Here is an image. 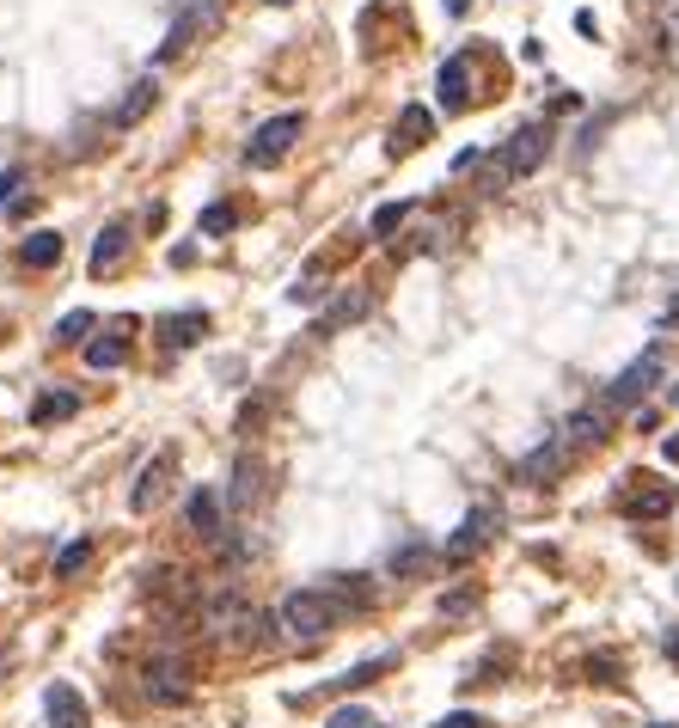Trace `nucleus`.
I'll use <instances>...</instances> for the list:
<instances>
[{
    "label": "nucleus",
    "instance_id": "obj_1",
    "mask_svg": "<svg viewBox=\"0 0 679 728\" xmlns=\"http://www.w3.org/2000/svg\"><path fill=\"white\" fill-rule=\"evenodd\" d=\"M337 619H343V606H337V594H331V588H294V594H282V631L300 636V643H319Z\"/></svg>",
    "mask_w": 679,
    "mask_h": 728
},
{
    "label": "nucleus",
    "instance_id": "obj_2",
    "mask_svg": "<svg viewBox=\"0 0 679 728\" xmlns=\"http://www.w3.org/2000/svg\"><path fill=\"white\" fill-rule=\"evenodd\" d=\"M545 154H551V129H545V123H526V129H514V135L502 141V154H496V166H490V190L514 184V178H526V171H539V166H545Z\"/></svg>",
    "mask_w": 679,
    "mask_h": 728
},
{
    "label": "nucleus",
    "instance_id": "obj_3",
    "mask_svg": "<svg viewBox=\"0 0 679 728\" xmlns=\"http://www.w3.org/2000/svg\"><path fill=\"white\" fill-rule=\"evenodd\" d=\"M202 624H209V636H221V643H270V619L251 612L239 594H215Z\"/></svg>",
    "mask_w": 679,
    "mask_h": 728
},
{
    "label": "nucleus",
    "instance_id": "obj_4",
    "mask_svg": "<svg viewBox=\"0 0 679 728\" xmlns=\"http://www.w3.org/2000/svg\"><path fill=\"white\" fill-rule=\"evenodd\" d=\"M300 129H307V117H300V110H282V117H270V123H263L258 135L246 141V166H251V171L276 166V159L288 154L294 141H300Z\"/></svg>",
    "mask_w": 679,
    "mask_h": 728
},
{
    "label": "nucleus",
    "instance_id": "obj_5",
    "mask_svg": "<svg viewBox=\"0 0 679 728\" xmlns=\"http://www.w3.org/2000/svg\"><path fill=\"white\" fill-rule=\"evenodd\" d=\"M662 368H667V361H662V343H648L643 356H636L631 368H624V373H618V380H612V386H606V410H612V404H618V410H624V404L648 398V392L662 386Z\"/></svg>",
    "mask_w": 679,
    "mask_h": 728
},
{
    "label": "nucleus",
    "instance_id": "obj_6",
    "mask_svg": "<svg viewBox=\"0 0 679 728\" xmlns=\"http://www.w3.org/2000/svg\"><path fill=\"white\" fill-rule=\"evenodd\" d=\"M215 19H221V0H190L184 13H178V25L166 32V44L154 49V62H178L202 32H215Z\"/></svg>",
    "mask_w": 679,
    "mask_h": 728
},
{
    "label": "nucleus",
    "instance_id": "obj_7",
    "mask_svg": "<svg viewBox=\"0 0 679 728\" xmlns=\"http://www.w3.org/2000/svg\"><path fill=\"white\" fill-rule=\"evenodd\" d=\"M496 521H502V514L490 509V502H478V509L465 514L460 521V533H453L448 539V551H441V563H472L484 551V545H490V533H496Z\"/></svg>",
    "mask_w": 679,
    "mask_h": 728
},
{
    "label": "nucleus",
    "instance_id": "obj_8",
    "mask_svg": "<svg viewBox=\"0 0 679 728\" xmlns=\"http://www.w3.org/2000/svg\"><path fill=\"white\" fill-rule=\"evenodd\" d=\"M171 472H178V453L159 447L154 460L141 465L135 490H129V509H135V514H154V509H159V497H166V484H171Z\"/></svg>",
    "mask_w": 679,
    "mask_h": 728
},
{
    "label": "nucleus",
    "instance_id": "obj_9",
    "mask_svg": "<svg viewBox=\"0 0 679 728\" xmlns=\"http://www.w3.org/2000/svg\"><path fill=\"white\" fill-rule=\"evenodd\" d=\"M570 460H575V447L563 441V434H551L545 447H533V453H526L514 478H521V484H551V478H563V472H570Z\"/></svg>",
    "mask_w": 679,
    "mask_h": 728
},
{
    "label": "nucleus",
    "instance_id": "obj_10",
    "mask_svg": "<svg viewBox=\"0 0 679 728\" xmlns=\"http://www.w3.org/2000/svg\"><path fill=\"white\" fill-rule=\"evenodd\" d=\"M190 692V661L184 655H154L147 661V697L154 704H178Z\"/></svg>",
    "mask_w": 679,
    "mask_h": 728
},
{
    "label": "nucleus",
    "instance_id": "obj_11",
    "mask_svg": "<svg viewBox=\"0 0 679 728\" xmlns=\"http://www.w3.org/2000/svg\"><path fill=\"white\" fill-rule=\"evenodd\" d=\"M44 723L49 728H86V697L68 680H49L44 685Z\"/></svg>",
    "mask_w": 679,
    "mask_h": 728
},
{
    "label": "nucleus",
    "instance_id": "obj_12",
    "mask_svg": "<svg viewBox=\"0 0 679 728\" xmlns=\"http://www.w3.org/2000/svg\"><path fill=\"white\" fill-rule=\"evenodd\" d=\"M434 93H441V110L472 105V56H448V62H441V80H434Z\"/></svg>",
    "mask_w": 679,
    "mask_h": 728
},
{
    "label": "nucleus",
    "instance_id": "obj_13",
    "mask_svg": "<svg viewBox=\"0 0 679 728\" xmlns=\"http://www.w3.org/2000/svg\"><path fill=\"white\" fill-rule=\"evenodd\" d=\"M636 484H643V490L624 497L631 521H662V514H674V484H662V478H636Z\"/></svg>",
    "mask_w": 679,
    "mask_h": 728
},
{
    "label": "nucleus",
    "instance_id": "obj_14",
    "mask_svg": "<svg viewBox=\"0 0 679 728\" xmlns=\"http://www.w3.org/2000/svg\"><path fill=\"white\" fill-rule=\"evenodd\" d=\"M258 497H263V460H258V453H239V460H233L227 502H233V509H258Z\"/></svg>",
    "mask_w": 679,
    "mask_h": 728
},
{
    "label": "nucleus",
    "instance_id": "obj_15",
    "mask_svg": "<svg viewBox=\"0 0 679 728\" xmlns=\"http://www.w3.org/2000/svg\"><path fill=\"white\" fill-rule=\"evenodd\" d=\"M429 135H434V110L404 105V110H398V123H392V154H417V147H422Z\"/></svg>",
    "mask_w": 679,
    "mask_h": 728
},
{
    "label": "nucleus",
    "instance_id": "obj_16",
    "mask_svg": "<svg viewBox=\"0 0 679 728\" xmlns=\"http://www.w3.org/2000/svg\"><path fill=\"white\" fill-rule=\"evenodd\" d=\"M606 434H612V417H606V404L600 410H594V404H587V410H575L570 422H563V441H570L575 453H587V447H600Z\"/></svg>",
    "mask_w": 679,
    "mask_h": 728
},
{
    "label": "nucleus",
    "instance_id": "obj_17",
    "mask_svg": "<svg viewBox=\"0 0 679 728\" xmlns=\"http://www.w3.org/2000/svg\"><path fill=\"white\" fill-rule=\"evenodd\" d=\"M368 312H373L368 288H343V295L331 300V312L319 319V337H331V331H343V325H356V319H368Z\"/></svg>",
    "mask_w": 679,
    "mask_h": 728
},
{
    "label": "nucleus",
    "instance_id": "obj_18",
    "mask_svg": "<svg viewBox=\"0 0 679 728\" xmlns=\"http://www.w3.org/2000/svg\"><path fill=\"white\" fill-rule=\"evenodd\" d=\"M202 337H209V312H171V319H159V343L166 349H196Z\"/></svg>",
    "mask_w": 679,
    "mask_h": 728
},
{
    "label": "nucleus",
    "instance_id": "obj_19",
    "mask_svg": "<svg viewBox=\"0 0 679 728\" xmlns=\"http://www.w3.org/2000/svg\"><path fill=\"white\" fill-rule=\"evenodd\" d=\"M129 331H135V319H129L123 331H110V337L86 343V368H98V373H105V368H123V361H129Z\"/></svg>",
    "mask_w": 679,
    "mask_h": 728
},
{
    "label": "nucleus",
    "instance_id": "obj_20",
    "mask_svg": "<svg viewBox=\"0 0 679 728\" xmlns=\"http://www.w3.org/2000/svg\"><path fill=\"white\" fill-rule=\"evenodd\" d=\"M123 251H129V227L110 220V227L98 232V246H93V276H110V270L123 264Z\"/></svg>",
    "mask_w": 679,
    "mask_h": 728
},
{
    "label": "nucleus",
    "instance_id": "obj_21",
    "mask_svg": "<svg viewBox=\"0 0 679 728\" xmlns=\"http://www.w3.org/2000/svg\"><path fill=\"white\" fill-rule=\"evenodd\" d=\"M190 527H196L202 533V539H221V533H227V527H221V497H215V490H190Z\"/></svg>",
    "mask_w": 679,
    "mask_h": 728
},
{
    "label": "nucleus",
    "instance_id": "obj_22",
    "mask_svg": "<svg viewBox=\"0 0 679 728\" xmlns=\"http://www.w3.org/2000/svg\"><path fill=\"white\" fill-rule=\"evenodd\" d=\"M154 98H159V86H154V80H135V86H129V98H123L117 110H110V123H117V129L141 123V117L154 110Z\"/></svg>",
    "mask_w": 679,
    "mask_h": 728
},
{
    "label": "nucleus",
    "instance_id": "obj_23",
    "mask_svg": "<svg viewBox=\"0 0 679 728\" xmlns=\"http://www.w3.org/2000/svg\"><path fill=\"white\" fill-rule=\"evenodd\" d=\"M80 410V386H49L44 398L32 404V422H62Z\"/></svg>",
    "mask_w": 679,
    "mask_h": 728
},
{
    "label": "nucleus",
    "instance_id": "obj_24",
    "mask_svg": "<svg viewBox=\"0 0 679 728\" xmlns=\"http://www.w3.org/2000/svg\"><path fill=\"white\" fill-rule=\"evenodd\" d=\"M19 258H25V264L32 270H49V264H62V232H32V239H25V246H19Z\"/></svg>",
    "mask_w": 679,
    "mask_h": 728
},
{
    "label": "nucleus",
    "instance_id": "obj_25",
    "mask_svg": "<svg viewBox=\"0 0 679 728\" xmlns=\"http://www.w3.org/2000/svg\"><path fill=\"white\" fill-rule=\"evenodd\" d=\"M86 563H93V539H68L62 551H56V582H74Z\"/></svg>",
    "mask_w": 679,
    "mask_h": 728
},
{
    "label": "nucleus",
    "instance_id": "obj_26",
    "mask_svg": "<svg viewBox=\"0 0 679 728\" xmlns=\"http://www.w3.org/2000/svg\"><path fill=\"white\" fill-rule=\"evenodd\" d=\"M410 208H417V202H386V208H373V239H392V232L410 220Z\"/></svg>",
    "mask_w": 679,
    "mask_h": 728
},
{
    "label": "nucleus",
    "instance_id": "obj_27",
    "mask_svg": "<svg viewBox=\"0 0 679 728\" xmlns=\"http://www.w3.org/2000/svg\"><path fill=\"white\" fill-rule=\"evenodd\" d=\"M93 331H98V319L80 307V312H68L62 325H56V343H80V337H93Z\"/></svg>",
    "mask_w": 679,
    "mask_h": 728
},
{
    "label": "nucleus",
    "instance_id": "obj_28",
    "mask_svg": "<svg viewBox=\"0 0 679 728\" xmlns=\"http://www.w3.org/2000/svg\"><path fill=\"white\" fill-rule=\"evenodd\" d=\"M398 661V655H373V661H361V667H349V673H343L337 685H349V692H356V685H373V673H386V667Z\"/></svg>",
    "mask_w": 679,
    "mask_h": 728
},
{
    "label": "nucleus",
    "instance_id": "obj_29",
    "mask_svg": "<svg viewBox=\"0 0 679 728\" xmlns=\"http://www.w3.org/2000/svg\"><path fill=\"white\" fill-rule=\"evenodd\" d=\"M239 227V208H233V202H209V208H202V232H233Z\"/></svg>",
    "mask_w": 679,
    "mask_h": 728
},
{
    "label": "nucleus",
    "instance_id": "obj_30",
    "mask_svg": "<svg viewBox=\"0 0 679 728\" xmlns=\"http://www.w3.org/2000/svg\"><path fill=\"white\" fill-rule=\"evenodd\" d=\"M429 545H404V551H398V558H392V570H398V575H417V570H429Z\"/></svg>",
    "mask_w": 679,
    "mask_h": 728
},
{
    "label": "nucleus",
    "instance_id": "obj_31",
    "mask_svg": "<svg viewBox=\"0 0 679 728\" xmlns=\"http://www.w3.org/2000/svg\"><path fill=\"white\" fill-rule=\"evenodd\" d=\"M324 728H373V723H368V711L349 704V711H331V723H324Z\"/></svg>",
    "mask_w": 679,
    "mask_h": 728
},
{
    "label": "nucleus",
    "instance_id": "obj_32",
    "mask_svg": "<svg viewBox=\"0 0 679 728\" xmlns=\"http://www.w3.org/2000/svg\"><path fill=\"white\" fill-rule=\"evenodd\" d=\"M472 606H478V594H448V600H441V612H448V619H460V612H472Z\"/></svg>",
    "mask_w": 679,
    "mask_h": 728
},
{
    "label": "nucleus",
    "instance_id": "obj_33",
    "mask_svg": "<svg viewBox=\"0 0 679 728\" xmlns=\"http://www.w3.org/2000/svg\"><path fill=\"white\" fill-rule=\"evenodd\" d=\"M434 728H484V716H472V711H453V716H441Z\"/></svg>",
    "mask_w": 679,
    "mask_h": 728
},
{
    "label": "nucleus",
    "instance_id": "obj_34",
    "mask_svg": "<svg viewBox=\"0 0 679 728\" xmlns=\"http://www.w3.org/2000/svg\"><path fill=\"white\" fill-rule=\"evenodd\" d=\"M19 190V171H0V208H7V196Z\"/></svg>",
    "mask_w": 679,
    "mask_h": 728
},
{
    "label": "nucleus",
    "instance_id": "obj_35",
    "mask_svg": "<svg viewBox=\"0 0 679 728\" xmlns=\"http://www.w3.org/2000/svg\"><path fill=\"white\" fill-rule=\"evenodd\" d=\"M441 7H448V13H453V19H460V13H465V7H472V0H441Z\"/></svg>",
    "mask_w": 679,
    "mask_h": 728
},
{
    "label": "nucleus",
    "instance_id": "obj_36",
    "mask_svg": "<svg viewBox=\"0 0 679 728\" xmlns=\"http://www.w3.org/2000/svg\"><path fill=\"white\" fill-rule=\"evenodd\" d=\"M667 325H679V300H674V307H667Z\"/></svg>",
    "mask_w": 679,
    "mask_h": 728
},
{
    "label": "nucleus",
    "instance_id": "obj_37",
    "mask_svg": "<svg viewBox=\"0 0 679 728\" xmlns=\"http://www.w3.org/2000/svg\"><path fill=\"white\" fill-rule=\"evenodd\" d=\"M270 7H288V0H270Z\"/></svg>",
    "mask_w": 679,
    "mask_h": 728
},
{
    "label": "nucleus",
    "instance_id": "obj_38",
    "mask_svg": "<svg viewBox=\"0 0 679 728\" xmlns=\"http://www.w3.org/2000/svg\"><path fill=\"white\" fill-rule=\"evenodd\" d=\"M648 7H662V0H648Z\"/></svg>",
    "mask_w": 679,
    "mask_h": 728
},
{
    "label": "nucleus",
    "instance_id": "obj_39",
    "mask_svg": "<svg viewBox=\"0 0 679 728\" xmlns=\"http://www.w3.org/2000/svg\"><path fill=\"white\" fill-rule=\"evenodd\" d=\"M655 728H667V723H655Z\"/></svg>",
    "mask_w": 679,
    "mask_h": 728
}]
</instances>
